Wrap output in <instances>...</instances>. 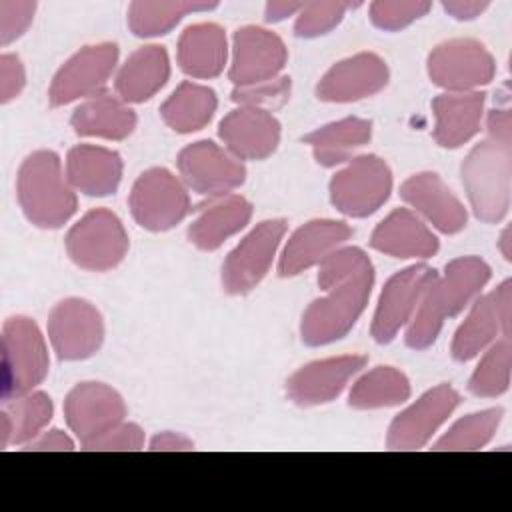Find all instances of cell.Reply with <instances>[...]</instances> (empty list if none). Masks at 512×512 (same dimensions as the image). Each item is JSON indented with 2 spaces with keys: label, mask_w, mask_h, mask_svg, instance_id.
I'll return each instance as SVG.
<instances>
[{
  "label": "cell",
  "mask_w": 512,
  "mask_h": 512,
  "mask_svg": "<svg viewBox=\"0 0 512 512\" xmlns=\"http://www.w3.org/2000/svg\"><path fill=\"white\" fill-rule=\"evenodd\" d=\"M16 194L24 216L38 228L64 226L78 206L74 188L64 178L62 162L52 150H36L24 158Z\"/></svg>",
  "instance_id": "1"
},
{
  "label": "cell",
  "mask_w": 512,
  "mask_h": 512,
  "mask_svg": "<svg viewBox=\"0 0 512 512\" xmlns=\"http://www.w3.org/2000/svg\"><path fill=\"white\" fill-rule=\"evenodd\" d=\"M460 174L474 216L500 222L510 208L512 148L486 138L468 152Z\"/></svg>",
  "instance_id": "2"
},
{
  "label": "cell",
  "mask_w": 512,
  "mask_h": 512,
  "mask_svg": "<svg viewBox=\"0 0 512 512\" xmlns=\"http://www.w3.org/2000/svg\"><path fill=\"white\" fill-rule=\"evenodd\" d=\"M374 284V268L330 288L314 300L300 322V334L308 346H324L344 338L364 312Z\"/></svg>",
  "instance_id": "3"
},
{
  "label": "cell",
  "mask_w": 512,
  "mask_h": 512,
  "mask_svg": "<svg viewBox=\"0 0 512 512\" xmlns=\"http://www.w3.org/2000/svg\"><path fill=\"white\" fill-rule=\"evenodd\" d=\"M50 358L34 320L14 316L2 328V400L32 392L48 374Z\"/></svg>",
  "instance_id": "4"
},
{
  "label": "cell",
  "mask_w": 512,
  "mask_h": 512,
  "mask_svg": "<svg viewBox=\"0 0 512 512\" xmlns=\"http://www.w3.org/2000/svg\"><path fill=\"white\" fill-rule=\"evenodd\" d=\"M66 252L70 260L84 270H112L128 252V234L114 212L96 208L86 212L68 230Z\"/></svg>",
  "instance_id": "5"
},
{
  "label": "cell",
  "mask_w": 512,
  "mask_h": 512,
  "mask_svg": "<svg viewBox=\"0 0 512 512\" xmlns=\"http://www.w3.org/2000/svg\"><path fill=\"white\" fill-rule=\"evenodd\" d=\"M392 192V172L376 154L352 158L330 180V200L338 212L364 218L374 214Z\"/></svg>",
  "instance_id": "6"
},
{
  "label": "cell",
  "mask_w": 512,
  "mask_h": 512,
  "mask_svg": "<svg viewBox=\"0 0 512 512\" xmlns=\"http://www.w3.org/2000/svg\"><path fill=\"white\" fill-rule=\"evenodd\" d=\"M134 220L152 232L170 230L190 212L186 184L166 168H150L138 176L128 198Z\"/></svg>",
  "instance_id": "7"
},
{
  "label": "cell",
  "mask_w": 512,
  "mask_h": 512,
  "mask_svg": "<svg viewBox=\"0 0 512 512\" xmlns=\"http://www.w3.org/2000/svg\"><path fill=\"white\" fill-rule=\"evenodd\" d=\"M496 74L488 48L472 38H454L438 44L428 56L430 80L448 92H476Z\"/></svg>",
  "instance_id": "8"
},
{
  "label": "cell",
  "mask_w": 512,
  "mask_h": 512,
  "mask_svg": "<svg viewBox=\"0 0 512 512\" xmlns=\"http://www.w3.org/2000/svg\"><path fill=\"white\" fill-rule=\"evenodd\" d=\"M284 234L286 222L282 218H272L256 224L224 260V290L228 294H246L256 288L270 270Z\"/></svg>",
  "instance_id": "9"
},
{
  "label": "cell",
  "mask_w": 512,
  "mask_h": 512,
  "mask_svg": "<svg viewBox=\"0 0 512 512\" xmlns=\"http://www.w3.org/2000/svg\"><path fill=\"white\" fill-rule=\"evenodd\" d=\"M512 282L504 280L496 290L478 296L452 338V356L468 362L502 336H510Z\"/></svg>",
  "instance_id": "10"
},
{
  "label": "cell",
  "mask_w": 512,
  "mask_h": 512,
  "mask_svg": "<svg viewBox=\"0 0 512 512\" xmlns=\"http://www.w3.org/2000/svg\"><path fill=\"white\" fill-rule=\"evenodd\" d=\"M178 172L188 188L208 198L226 196L246 180L242 162L212 140H198L182 148Z\"/></svg>",
  "instance_id": "11"
},
{
  "label": "cell",
  "mask_w": 512,
  "mask_h": 512,
  "mask_svg": "<svg viewBox=\"0 0 512 512\" xmlns=\"http://www.w3.org/2000/svg\"><path fill=\"white\" fill-rule=\"evenodd\" d=\"M118 62V46L100 42L80 48L52 78L48 100L52 106H66L80 98L102 94Z\"/></svg>",
  "instance_id": "12"
},
{
  "label": "cell",
  "mask_w": 512,
  "mask_h": 512,
  "mask_svg": "<svg viewBox=\"0 0 512 512\" xmlns=\"http://www.w3.org/2000/svg\"><path fill=\"white\" fill-rule=\"evenodd\" d=\"M48 336L60 360H84L100 350L104 322L90 302L66 298L50 312Z\"/></svg>",
  "instance_id": "13"
},
{
  "label": "cell",
  "mask_w": 512,
  "mask_h": 512,
  "mask_svg": "<svg viewBox=\"0 0 512 512\" xmlns=\"http://www.w3.org/2000/svg\"><path fill=\"white\" fill-rule=\"evenodd\" d=\"M64 416L84 448L124 422L126 404L114 388L102 382H80L64 400Z\"/></svg>",
  "instance_id": "14"
},
{
  "label": "cell",
  "mask_w": 512,
  "mask_h": 512,
  "mask_svg": "<svg viewBox=\"0 0 512 512\" xmlns=\"http://www.w3.org/2000/svg\"><path fill=\"white\" fill-rule=\"evenodd\" d=\"M458 404L460 394L452 386H434L392 420L386 446L390 450H418L426 446Z\"/></svg>",
  "instance_id": "15"
},
{
  "label": "cell",
  "mask_w": 512,
  "mask_h": 512,
  "mask_svg": "<svg viewBox=\"0 0 512 512\" xmlns=\"http://www.w3.org/2000/svg\"><path fill=\"white\" fill-rule=\"evenodd\" d=\"M288 60L282 38L260 26H244L232 38L230 80L234 86H252L278 78Z\"/></svg>",
  "instance_id": "16"
},
{
  "label": "cell",
  "mask_w": 512,
  "mask_h": 512,
  "mask_svg": "<svg viewBox=\"0 0 512 512\" xmlns=\"http://www.w3.org/2000/svg\"><path fill=\"white\" fill-rule=\"evenodd\" d=\"M434 274V268L426 264H414L396 272L384 284L372 318V338L378 344H388L394 340L400 328L410 322L418 300Z\"/></svg>",
  "instance_id": "17"
},
{
  "label": "cell",
  "mask_w": 512,
  "mask_h": 512,
  "mask_svg": "<svg viewBox=\"0 0 512 512\" xmlns=\"http://www.w3.org/2000/svg\"><path fill=\"white\" fill-rule=\"evenodd\" d=\"M366 366V356L346 354L310 362L296 370L288 382L286 392L298 406H320L332 402L346 384Z\"/></svg>",
  "instance_id": "18"
},
{
  "label": "cell",
  "mask_w": 512,
  "mask_h": 512,
  "mask_svg": "<svg viewBox=\"0 0 512 512\" xmlns=\"http://www.w3.org/2000/svg\"><path fill=\"white\" fill-rule=\"evenodd\" d=\"M388 78V66L378 54L360 52L336 62L318 82L316 94L324 102H356L378 94Z\"/></svg>",
  "instance_id": "19"
},
{
  "label": "cell",
  "mask_w": 512,
  "mask_h": 512,
  "mask_svg": "<svg viewBox=\"0 0 512 512\" xmlns=\"http://www.w3.org/2000/svg\"><path fill=\"white\" fill-rule=\"evenodd\" d=\"M218 134L238 160H264L278 148L280 122L270 110L238 106L222 118Z\"/></svg>",
  "instance_id": "20"
},
{
  "label": "cell",
  "mask_w": 512,
  "mask_h": 512,
  "mask_svg": "<svg viewBox=\"0 0 512 512\" xmlns=\"http://www.w3.org/2000/svg\"><path fill=\"white\" fill-rule=\"evenodd\" d=\"M400 196L410 208L444 234H456L466 226L468 214L464 204L434 172L410 176L400 186Z\"/></svg>",
  "instance_id": "21"
},
{
  "label": "cell",
  "mask_w": 512,
  "mask_h": 512,
  "mask_svg": "<svg viewBox=\"0 0 512 512\" xmlns=\"http://www.w3.org/2000/svg\"><path fill=\"white\" fill-rule=\"evenodd\" d=\"M352 236V228L340 220H310L286 242L278 262L280 276H296L320 264L330 252Z\"/></svg>",
  "instance_id": "22"
},
{
  "label": "cell",
  "mask_w": 512,
  "mask_h": 512,
  "mask_svg": "<svg viewBox=\"0 0 512 512\" xmlns=\"http://www.w3.org/2000/svg\"><path fill=\"white\" fill-rule=\"evenodd\" d=\"M370 246L394 258H430L438 252V238L416 212L396 208L374 228Z\"/></svg>",
  "instance_id": "23"
},
{
  "label": "cell",
  "mask_w": 512,
  "mask_h": 512,
  "mask_svg": "<svg viewBox=\"0 0 512 512\" xmlns=\"http://www.w3.org/2000/svg\"><path fill=\"white\" fill-rule=\"evenodd\" d=\"M66 178L86 196L114 194L122 180V158L104 146L78 144L66 156Z\"/></svg>",
  "instance_id": "24"
},
{
  "label": "cell",
  "mask_w": 512,
  "mask_h": 512,
  "mask_svg": "<svg viewBox=\"0 0 512 512\" xmlns=\"http://www.w3.org/2000/svg\"><path fill=\"white\" fill-rule=\"evenodd\" d=\"M484 92H446L432 100L434 140L442 148H460L472 140L484 114Z\"/></svg>",
  "instance_id": "25"
},
{
  "label": "cell",
  "mask_w": 512,
  "mask_h": 512,
  "mask_svg": "<svg viewBox=\"0 0 512 512\" xmlns=\"http://www.w3.org/2000/svg\"><path fill=\"white\" fill-rule=\"evenodd\" d=\"M252 218V204L238 194L212 198L200 206L188 228V238L200 250H216L230 236L240 232Z\"/></svg>",
  "instance_id": "26"
},
{
  "label": "cell",
  "mask_w": 512,
  "mask_h": 512,
  "mask_svg": "<svg viewBox=\"0 0 512 512\" xmlns=\"http://www.w3.org/2000/svg\"><path fill=\"white\" fill-rule=\"evenodd\" d=\"M170 78V60L164 46L148 44L128 56L116 74V92L126 104L150 100Z\"/></svg>",
  "instance_id": "27"
},
{
  "label": "cell",
  "mask_w": 512,
  "mask_h": 512,
  "mask_svg": "<svg viewBox=\"0 0 512 512\" xmlns=\"http://www.w3.org/2000/svg\"><path fill=\"white\" fill-rule=\"evenodd\" d=\"M178 64L192 78L218 76L228 58V42L224 30L214 22H198L188 26L178 40Z\"/></svg>",
  "instance_id": "28"
},
{
  "label": "cell",
  "mask_w": 512,
  "mask_h": 512,
  "mask_svg": "<svg viewBox=\"0 0 512 512\" xmlns=\"http://www.w3.org/2000/svg\"><path fill=\"white\" fill-rule=\"evenodd\" d=\"M70 124L78 136L124 140L136 128V114L122 98L102 92L84 100L74 110Z\"/></svg>",
  "instance_id": "29"
},
{
  "label": "cell",
  "mask_w": 512,
  "mask_h": 512,
  "mask_svg": "<svg viewBox=\"0 0 512 512\" xmlns=\"http://www.w3.org/2000/svg\"><path fill=\"white\" fill-rule=\"evenodd\" d=\"M52 400L44 392H26L16 398L4 400L0 410V448L10 442L26 446L44 432L52 420Z\"/></svg>",
  "instance_id": "30"
},
{
  "label": "cell",
  "mask_w": 512,
  "mask_h": 512,
  "mask_svg": "<svg viewBox=\"0 0 512 512\" xmlns=\"http://www.w3.org/2000/svg\"><path fill=\"white\" fill-rule=\"evenodd\" d=\"M370 136H372L370 120L348 116L306 134L304 142L312 148L314 158L320 166L332 168L348 162L358 148L368 144Z\"/></svg>",
  "instance_id": "31"
},
{
  "label": "cell",
  "mask_w": 512,
  "mask_h": 512,
  "mask_svg": "<svg viewBox=\"0 0 512 512\" xmlns=\"http://www.w3.org/2000/svg\"><path fill=\"white\" fill-rule=\"evenodd\" d=\"M490 280V266L478 256H460L446 264L438 276V290L448 318L468 308Z\"/></svg>",
  "instance_id": "32"
},
{
  "label": "cell",
  "mask_w": 512,
  "mask_h": 512,
  "mask_svg": "<svg viewBox=\"0 0 512 512\" xmlns=\"http://www.w3.org/2000/svg\"><path fill=\"white\" fill-rule=\"evenodd\" d=\"M216 106L218 100L212 88L186 80L178 84L176 90L164 100L160 114L172 130L190 134L204 128L212 120Z\"/></svg>",
  "instance_id": "33"
},
{
  "label": "cell",
  "mask_w": 512,
  "mask_h": 512,
  "mask_svg": "<svg viewBox=\"0 0 512 512\" xmlns=\"http://www.w3.org/2000/svg\"><path fill=\"white\" fill-rule=\"evenodd\" d=\"M410 398V382L404 372L392 366H378L362 374L348 396V404L356 410L390 408Z\"/></svg>",
  "instance_id": "34"
},
{
  "label": "cell",
  "mask_w": 512,
  "mask_h": 512,
  "mask_svg": "<svg viewBox=\"0 0 512 512\" xmlns=\"http://www.w3.org/2000/svg\"><path fill=\"white\" fill-rule=\"evenodd\" d=\"M216 2H132L128 8V26L140 38H154L168 34L186 14L208 12L216 8Z\"/></svg>",
  "instance_id": "35"
},
{
  "label": "cell",
  "mask_w": 512,
  "mask_h": 512,
  "mask_svg": "<svg viewBox=\"0 0 512 512\" xmlns=\"http://www.w3.org/2000/svg\"><path fill=\"white\" fill-rule=\"evenodd\" d=\"M512 370V344L510 336L498 338L484 350L476 370L470 376L468 390L482 398H496L510 386Z\"/></svg>",
  "instance_id": "36"
},
{
  "label": "cell",
  "mask_w": 512,
  "mask_h": 512,
  "mask_svg": "<svg viewBox=\"0 0 512 512\" xmlns=\"http://www.w3.org/2000/svg\"><path fill=\"white\" fill-rule=\"evenodd\" d=\"M502 414V408H488L460 418L442 438L436 440L432 450L470 452L484 448L494 438L502 422Z\"/></svg>",
  "instance_id": "37"
},
{
  "label": "cell",
  "mask_w": 512,
  "mask_h": 512,
  "mask_svg": "<svg viewBox=\"0 0 512 512\" xmlns=\"http://www.w3.org/2000/svg\"><path fill=\"white\" fill-rule=\"evenodd\" d=\"M444 318H448V314L438 290V274H434V278L424 288L418 306L408 322V330L404 336L406 344L414 350H424L432 346L442 330Z\"/></svg>",
  "instance_id": "38"
},
{
  "label": "cell",
  "mask_w": 512,
  "mask_h": 512,
  "mask_svg": "<svg viewBox=\"0 0 512 512\" xmlns=\"http://www.w3.org/2000/svg\"><path fill=\"white\" fill-rule=\"evenodd\" d=\"M318 266H320L318 286L324 292H328L330 288L350 280L352 276H356L364 270H370L372 262L364 250L346 246V248H336L334 252H330Z\"/></svg>",
  "instance_id": "39"
},
{
  "label": "cell",
  "mask_w": 512,
  "mask_h": 512,
  "mask_svg": "<svg viewBox=\"0 0 512 512\" xmlns=\"http://www.w3.org/2000/svg\"><path fill=\"white\" fill-rule=\"evenodd\" d=\"M358 4H348V2H306L302 4L296 24H294V34L300 38H316L332 28H336L346 10L354 8Z\"/></svg>",
  "instance_id": "40"
},
{
  "label": "cell",
  "mask_w": 512,
  "mask_h": 512,
  "mask_svg": "<svg viewBox=\"0 0 512 512\" xmlns=\"http://www.w3.org/2000/svg\"><path fill=\"white\" fill-rule=\"evenodd\" d=\"M432 8L430 2H392L378 0L370 4V20L380 30H400L422 18Z\"/></svg>",
  "instance_id": "41"
},
{
  "label": "cell",
  "mask_w": 512,
  "mask_h": 512,
  "mask_svg": "<svg viewBox=\"0 0 512 512\" xmlns=\"http://www.w3.org/2000/svg\"><path fill=\"white\" fill-rule=\"evenodd\" d=\"M238 106H254V108H278L290 98V78L278 76L268 82L252 84V86H234L230 96Z\"/></svg>",
  "instance_id": "42"
},
{
  "label": "cell",
  "mask_w": 512,
  "mask_h": 512,
  "mask_svg": "<svg viewBox=\"0 0 512 512\" xmlns=\"http://www.w3.org/2000/svg\"><path fill=\"white\" fill-rule=\"evenodd\" d=\"M36 2L0 0V44L18 40L34 20Z\"/></svg>",
  "instance_id": "43"
},
{
  "label": "cell",
  "mask_w": 512,
  "mask_h": 512,
  "mask_svg": "<svg viewBox=\"0 0 512 512\" xmlns=\"http://www.w3.org/2000/svg\"><path fill=\"white\" fill-rule=\"evenodd\" d=\"M144 446V432L138 424L120 422L112 430L104 432L100 438L84 446V450H98V452H136Z\"/></svg>",
  "instance_id": "44"
},
{
  "label": "cell",
  "mask_w": 512,
  "mask_h": 512,
  "mask_svg": "<svg viewBox=\"0 0 512 512\" xmlns=\"http://www.w3.org/2000/svg\"><path fill=\"white\" fill-rule=\"evenodd\" d=\"M26 84L24 64L14 54L0 56V102L6 104L14 100Z\"/></svg>",
  "instance_id": "45"
},
{
  "label": "cell",
  "mask_w": 512,
  "mask_h": 512,
  "mask_svg": "<svg viewBox=\"0 0 512 512\" xmlns=\"http://www.w3.org/2000/svg\"><path fill=\"white\" fill-rule=\"evenodd\" d=\"M24 450H34V452H62L64 450V452H70V450H74V440L66 432H62L58 428H52L48 432L38 434L32 442H28L24 446Z\"/></svg>",
  "instance_id": "46"
},
{
  "label": "cell",
  "mask_w": 512,
  "mask_h": 512,
  "mask_svg": "<svg viewBox=\"0 0 512 512\" xmlns=\"http://www.w3.org/2000/svg\"><path fill=\"white\" fill-rule=\"evenodd\" d=\"M488 138L512 148V118L508 108H494L488 114Z\"/></svg>",
  "instance_id": "47"
},
{
  "label": "cell",
  "mask_w": 512,
  "mask_h": 512,
  "mask_svg": "<svg viewBox=\"0 0 512 512\" xmlns=\"http://www.w3.org/2000/svg\"><path fill=\"white\" fill-rule=\"evenodd\" d=\"M442 6L456 20H472L488 8V2L486 0H454V2H444Z\"/></svg>",
  "instance_id": "48"
},
{
  "label": "cell",
  "mask_w": 512,
  "mask_h": 512,
  "mask_svg": "<svg viewBox=\"0 0 512 512\" xmlns=\"http://www.w3.org/2000/svg\"><path fill=\"white\" fill-rule=\"evenodd\" d=\"M194 444L192 440H188L182 434H174V432H162L156 434L150 442V450H160V452H168V450H192Z\"/></svg>",
  "instance_id": "49"
},
{
  "label": "cell",
  "mask_w": 512,
  "mask_h": 512,
  "mask_svg": "<svg viewBox=\"0 0 512 512\" xmlns=\"http://www.w3.org/2000/svg\"><path fill=\"white\" fill-rule=\"evenodd\" d=\"M300 8H302L300 2H268L264 10V18L266 22H280L288 16L298 14Z\"/></svg>",
  "instance_id": "50"
},
{
  "label": "cell",
  "mask_w": 512,
  "mask_h": 512,
  "mask_svg": "<svg viewBox=\"0 0 512 512\" xmlns=\"http://www.w3.org/2000/svg\"><path fill=\"white\" fill-rule=\"evenodd\" d=\"M510 244H512V240H510V228H506V230L502 232V236H500V252H502V256H504L506 260H512V248H510Z\"/></svg>",
  "instance_id": "51"
}]
</instances>
